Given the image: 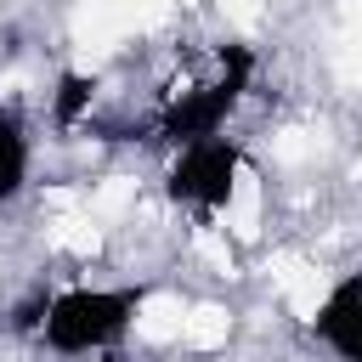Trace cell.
I'll return each mask as SVG.
<instances>
[{
  "label": "cell",
  "mask_w": 362,
  "mask_h": 362,
  "mask_svg": "<svg viewBox=\"0 0 362 362\" xmlns=\"http://www.w3.org/2000/svg\"><path fill=\"white\" fill-rule=\"evenodd\" d=\"M141 288H102V283H74L45 294L40 311V345L51 356H107L130 328H136Z\"/></svg>",
  "instance_id": "cell-1"
},
{
  "label": "cell",
  "mask_w": 362,
  "mask_h": 362,
  "mask_svg": "<svg viewBox=\"0 0 362 362\" xmlns=\"http://www.w3.org/2000/svg\"><path fill=\"white\" fill-rule=\"evenodd\" d=\"M249 175V153L238 136H204V141H181L175 158H170V175H164V198L204 215V221H221L226 204L238 198Z\"/></svg>",
  "instance_id": "cell-2"
},
{
  "label": "cell",
  "mask_w": 362,
  "mask_h": 362,
  "mask_svg": "<svg viewBox=\"0 0 362 362\" xmlns=\"http://www.w3.org/2000/svg\"><path fill=\"white\" fill-rule=\"evenodd\" d=\"M305 328H311V339H322L328 356L362 362V272H345V277L322 283Z\"/></svg>",
  "instance_id": "cell-3"
},
{
  "label": "cell",
  "mask_w": 362,
  "mask_h": 362,
  "mask_svg": "<svg viewBox=\"0 0 362 362\" xmlns=\"http://www.w3.org/2000/svg\"><path fill=\"white\" fill-rule=\"evenodd\" d=\"M28 170H34V147H28V136H23V119L0 102V204L23 198Z\"/></svg>",
  "instance_id": "cell-4"
},
{
  "label": "cell",
  "mask_w": 362,
  "mask_h": 362,
  "mask_svg": "<svg viewBox=\"0 0 362 362\" xmlns=\"http://www.w3.org/2000/svg\"><path fill=\"white\" fill-rule=\"evenodd\" d=\"M232 339V311L226 305H192L181 322V345L187 351H226Z\"/></svg>",
  "instance_id": "cell-5"
},
{
  "label": "cell",
  "mask_w": 362,
  "mask_h": 362,
  "mask_svg": "<svg viewBox=\"0 0 362 362\" xmlns=\"http://www.w3.org/2000/svg\"><path fill=\"white\" fill-rule=\"evenodd\" d=\"M96 362H113V351H107V356H96Z\"/></svg>",
  "instance_id": "cell-6"
}]
</instances>
